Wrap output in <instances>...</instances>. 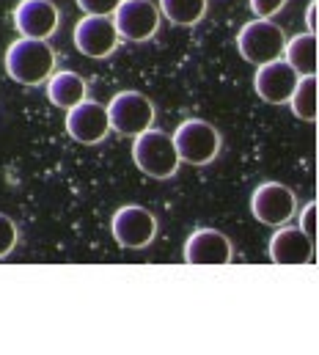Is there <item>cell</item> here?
<instances>
[{
    "label": "cell",
    "instance_id": "5",
    "mask_svg": "<svg viewBox=\"0 0 319 355\" xmlns=\"http://www.w3.org/2000/svg\"><path fill=\"white\" fill-rule=\"evenodd\" d=\"M107 121L110 130L127 138H135L138 132L149 130L155 124V102L141 91H119L107 105Z\"/></svg>",
    "mask_w": 319,
    "mask_h": 355
},
{
    "label": "cell",
    "instance_id": "13",
    "mask_svg": "<svg viewBox=\"0 0 319 355\" xmlns=\"http://www.w3.org/2000/svg\"><path fill=\"white\" fill-rule=\"evenodd\" d=\"M267 254H270V262L273 265H311L314 262V254H317V243L300 229V226H278L270 237V245H267Z\"/></svg>",
    "mask_w": 319,
    "mask_h": 355
},
{
    "label": "cell",
    "instance_id": "10",
    "mask_svg": "<svg viewBox=\"0 0 319 355\" xmlns=\"http://www.w3.org/2000/svg\"><path fill=\"white\" fill-rule=\"evenodd\" d=\"M14 28L22 39H53L61 28V8L53 0H19L14 6Z\"/></svg>",
    "mask_w": 319,
    "mask_h": 355
},
{
    "label": "cell",
    "instance_id": "14",
    "mask_svg": "<svg viewBox=\"0 0 319 355\" xmlns=\"http://www.w3.org/2000/svg\"><path fill=\"white\" fill-rule=\"evenodd\" d=\"M298 80H300V75L284 58H278V61L256 67L253 89H256V96L267 105H286L295 86H298Z\"/></svg>",
    "mask_w": 319,
    "mask_h": 355
},
{
    "label": "cell",
    "instance_id": "17",
    "mask_svg": "<svg viewBox=\"0 0 319 355\" xmlns=\"http://www.w3.org/2000/svg\"><path fill=\"white\" fill-rule=\"evenodd\" d=\"M157 11L171 25L193 28L207 17V0H157Z\"/></svg>",
    "mask_w": 319,
    "mask_h": 355
},
{
    "label": "cell",
    "instance_id": "18",
    "mask_svg": "<svg viewBox=\"0 0 319 355\" xmlns=\"http://www.w3.org/2000/svg\"><path fill=\"white\" fill-rule=\"evenodd\" d=\"M289 110L300 119V121H309L314 124L317 121V75H303L298 80V86L289 96Z\"/></svg>",
    "mask_w": 319,
    "mask_h": 355
},
{
    "label": "cell",
    "instance_id": "1",
    "mask_svg": "<svg viewBox=\"0 0 319 355\" xmlns=\"http://www.w3.org/2000/svg\"><path fill=\"white\" fill-rule=\"evenodd\" d=\"M55 50L42 42V39H14L3 55V67H6V75L19 83V86H28V89H36L42 86L53 72H55Z\"/></svg>",
    "mask_w": 319,
    "mask_h": 355
},
{
    "label": "cell",
    "instance_id": "21",
    "mask_svg": "<svg viewBox=\"0 0 319 355\" xmlns=\"http://www.w3.org/2000/svg\"><path fill=\"white\" fill-rule=\"evenodd\" d=\"M286 3H289V0H248L253 17H259V19H273Z\"/></svg>",
    "mask_w": 319,
    "mask_h": 355
},
{
    "label": "cell",
    "instance_id": "6",
    "mask_svg": "<svg viewBox=\"0 0 319 355\" xmlns=\"http://www.w3.org/2000/svg\"><path fill=\"white\" fill-rule=\"evenodd\" d=\"M250 215L270 229H278L298 215V196L284 182H261L250 193Z\"/></svg>",
    "mask_w": 319,
    "mask_h": 355
},
{
    "label": "cell",
    "instance_id": "2",
    "mask_svg": "<svg viewBox=\"0 0 319 355\" xmlns=\"http://www.w3.org/2000/svg\"><path fill=\"white\" fill-rule=\"evenodd\" d=\"M132 163L138 166L141 174L160 179V182L173 179L182 166V160L173 149L171 132L155 130V127H149L132 138Z\"/></svg>",
    "mask_w": 319,
    "mask_h": 355
},
{
    "label": "cell",
    "instance_id": "12",
    "mask_svg": "<svg viewBox=\"0 0 319 355\" xmlns=\"http://www.w3.org/2000/svg\"><path fill=\"white\" fill-rule=\"evenodd\" d=\"M67 132L72 141H78L83 146H96L107 138L110 132V121H107V110L105 105L94 102V99H83L75 107L67 110V121H64Z\"/></svg>",
    "mask_w": 319,
    "mask_h": 355
},
{
    "label": "cell",
    "instance_id": "23",
    "mask_svg": "<svg viewBox=\"0 0 319 355\" xmlns=\"http://www.w3.org/2000/svg\"><path fill=\"white\" fill-rule=\"evenodd\" d=\"M306 25H309V33H317V0H311L306 8Z\"/></svg>",
    "mask_w": 319,
    "mask_h": 355
},
{
    "label": "cell",
    "instance_id": "16",
    "mask_svg": "<svg viewBox=\"0 0 319 355\" xmlns=\"http://www.w3.org/2000/svg\"><path fill=\"white\" fill-rule=\"evenodd\" d=\"M300 78L303 75H317V33H298L286 39L284 55H281Z\"/></svg>",
    "mask_w": 319,
    "mask_h": 355
},
{
    "label": "cell",
    "instance_id": "7",
    "mask_svg": "<svg viewBox=\"0 0 319 355\" xmlns=\"http://www.w3.org/2000/svg\"><path fill=\"white\" fill-rule=\"evenodd\" d=\"M110 234L127 251L149 248L157 237V218L141 204H124L110 218Z\"/></svg>",
    "mask_w": 319,
    "mask_h": 355
},
{
    "label": "cell",
    "instance_id": "19",
    "mask_svg": "<svg viewBox=\"0 0 319 355\" xmlns=\"http://www.w3.org/2000/svg\"><path fill=\"white\" fill-rule=\"evenodd\" d=\"M17 243H19V229H17V223H14L6 212H0V259H6V257L17 248Z\"/></svg>",
    "mask_w": 319,
    "mask_h": 355
},
{
    "label": "cell",
    "instance_id": "15",
    "mask_svg": "<svg viewBox=\"0 0 319 355\" xmlns=\"http://www.w3.org/2000/svg\"><path fill=\"white\" fill-rule=\"evenodd\" d=\"M44 86H47L44 91H47L50 105H53V107H61V110L75 107L78 102L85 99V94H88V83L80 78L78 72H72V69L53 72V75L44 80Z\"/></svg>",
    "mask_w": 319,
    "mask_h": 355
},
{
    "label": "cell",
    "instance_id": "3",
    "mask_svg": "<svg viewBox=\"0 0 319 355\" xmlns=\"http://www.w3.org/2000/svg\"><path fill=\"white\" fill-rule=\"evenodd\" d=\"M173 149L182 163L187 166H209L221 155V132L215 124L204 119H184L173 132H171Z\"/></svg>",
    "mask_w": 319,
    "mask_h": 355
},
{
    "label": "cell",
    "instance_id": "9",
    "mask_svg": "<svg viewBox=\"0 0 319 355\" xmlns=\"http://www.w3.org/2000/svg\"><path fill=\"white\" fill-rule=\"evenodd\" d=\"M182 259L196 267H226L234 259V243L218 229H196L184 240Z\"/></svg>",
    "mask_w": 319,
    "mask_h": 355
},
{
    "label": "cell",
    "instance_id": "11",
    "mask_svg": "<svg viewBox=\"0 0 319 355\" xmlns=\"http://www.w3.org/2000/svg\"><path fill=\"white\" fill-rule=\"evenodd\" d=\"M72 42L78 47L80 55L85 58H110L119 47V33L113 28V19L110 17H94V14H83L78 25H75V33H72Z\"/></svg>",
    "mask_w": 319,
    "mask_h": 355
},
{
    "label": "cell",
    "instance_id": "8",
    "mask_svg": "<svg viewBox=\"0 0 319 355\" xmlns=\"http://www.w3.org/2000/svg\"><path fill=\"white\" fill-rule=\"evenodd\" d=\"M110 19L119 39L132 44H144L155 39L160 28V11L152 0H121L110 14Z\"/></svg>",
    "mask_w": 319,
    "mask_h": 355
},
{
    "label": "cell",
    "instance_id": "22",
    "mask_svg": "<svg viewBox=\"0 0 319 355\" xmlns=\"http://www.w3.org/2000/svg\"><path fill=\"white\" fill-rule=\"evenodd\" d=\"M298 226L317 243V201H309V204L300 209V220H298Z\"/></svg>",
    "mask_w": 319,
    "mask_h": 355
},
{
    "label": "cell",
    "instance_id": "20",
    "mask_svg": "<svg viewBox=\"0 0 319 355\" xmlns=\"http://www.w3.org/2000/svg\"><path fill=\"white\" fill-rule=\"evenodd\" d=\"M83 14H94V17H110L116 11V6L121 0H75Z\"/></svg>",
    "mask_w": 319,
    "mask_h": 355
},
{
    "label": "cell",
    "instance_id": "4",
    "mask_svg": "<svg viewBox=\"0 0 319 355\" xmlns=\"http://www.w3.org/2000/svg\"><path fill=\"white\" fill-rule=\"evenodd\" d=\"M284 44H286V33L273 19L253 17L237 33V53L242 55V61H248L253 67L278 61L284 55Z\"/></svg>",
    "mask_w": 319,
    "mask_h": 355
}]
</instances>
